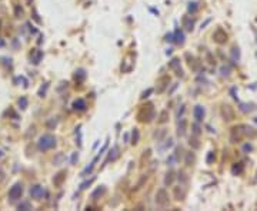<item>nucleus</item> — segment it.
I'll use <instances>...</instances> for the list:
<instances>
[{"label":"nucleus","mask_w":257,"mask_h":211,"mask_svg":"<svg viewBox=\"0 0 257 211\" xmlns=\"http://www.w3.org/2000/svg\"><path fill=\"white\" fill-rule=\"evenodd\" d=\"M19 106H20V108H26V107H27V99H26V97H21V99L19 100Z\"/></svg>","instance_id":"9d476101"},{"label":"nucleus","mask_w":257,"mask_h":211,"mask_svg":"<svg viewBox=\"0 0 257 211\" xmlns=\"http://www.w3.org/2000/svg\"><path fill=\"white\" fill-rule=\"evenodd\" d=\"M85 71L83 70H79V71H76V80H77V79H80V80H83V79H85Z\"/></svg>","instance_id":"f8f14e48"},{"label":"nucleus","mask_w":257,"mask_h":211,"mask_svg":"<svg viewBox=\"0 0 257 211\" xmlns=\"http://www.w3.org/2000/svg\"><path fill=\"white\" fill-rule=\"evenodd\" d=\"M93 180H94V178H91V180H89V181H86L85 184H82V187H80V188H82V190H85V188H86V187H87V185H90V183H91Z\"/></svg>","instance_id":"dca6fc26"},{"label":"nucleus","mask_w":257,"mask_h":211,"mask_svg":"<svg viewBox=\"0 0 257 211\" xmlns=\"http://www.w3.org/2000/svg\"><path fill=\"white\" fill-rule=\"evenodd\" d=\"M23 208H30V204L29 203H23L19 205V210H23Z\"/></svg>","instance_id":"4468645a"},{"label":"nucleus","mask_w":257,"mask_h":211,"mask_svg":"<svg viewBox=\"0 0 257 211\" xmlns=\"http://www.w3.org/2000/svg\"><path fill=\"white\" fill-rule=\"evenodd\" d=\"M137 140H139V131L134 130V133H133V143H137Z\"/></svg>","instance_id":"2eb2a0df"},{"label":"nucleus","mask_w":257,"mask_h":211,"mask_svg":"<svg viewBox=\"0 0 257 211\" xmlns=\"http://www.w3.org/2000/svg\"><path fill=\"white\" fill-rule=\"evenodd\" d=\"M76 160H77V154H73V157H71V163H76Z\"/></svg>","instance_id":"a211bd4d"},{"label":"nucleus","mask_w":257,"mask_h":211,"mask_svg":"<svg viewBox=\"0 0 257 211\" xmlns=\"http://www.w3.org/2000/svg\"><path fill=\"white\" fill-rule=\"evenodd\" d=\"M21 193H23V187H21V184H15V185L10 188V191H9V197H10L12 201H15V200H17V198H20Z\"/></svg>","instance_id":"f03ea898"},{"label":"nucleus","mask_w":257,"mask_h":211,"mask_svg":"<svg viewBox=\"0 0 257 211\" xmlns=\"http://www.w3.org/2000/svg\"><path fill=\"white\" fill-rule=\"evenodd\" d=\"M167 193L164 191V190H159L157 191V195H156V201L159 203V204H161V205H164L166 203H167Z\"/></svg>","instance_id":"20e7f679"},{"label":"nucleus","mask_w":257,"mask_h":211,"mask_svg":"<svg viewBox=\"0 0 257 211\" xmlns=\"http://www.w3.org/2000/svg\"><path fill=\"white\" fill-rule=\"evenodd\" d=\"M203 116H204V108H203L202 106H197V107L194 108V117L200 121V120L203 119Z\"/></svg>","instance_id":"423d86ee"},{"label":"nucleus","mask_w":257,"mask_h":211,"mask_svg":"<svg viewBox=\"0 0 257 211\" xmlns=\"http://www.w3.org/2000/svg\"><path fill=\"white\" fill-rule=\"evenodd\" d=\"M56 145V139L51 136V134H43L39 141H37V147H39V150H42V151H46V150H50Z\"/></svg>","instance_id":"f257e3e1"},{"label":"nucleus","mask_w":257,"mask_h":211,"mask_svg":"<svg viewBox=\"0 0 257 211\" xmlns=\"http://www.w3.org/2000/svg\"><path fill=\"white\" fill-rule=\"evenodd\" d=\"M30 195L33 198H43L46 195V190L42 185H34V187L30 188Z\"/></svg>","instance_id":"7ed1b4c3"},{"label":"nucleus","mask_w":257,"mask_h":211,"mask_svg":"<svg viewBox=\"0 0 257 211\" xmlns=\"http://www.w3.org/2000/svg\"><path fill=\"white\" fill-rule=\"evenodd\" d=\"M103 193H104V187H102V188H97L94 193L91 194V197H93V198H97V195H102Z\"/></svg>","instance_id":"9b49d317"},{"label":"nucleus","mask_w":257,"mask_h":211,"mask_svg":"<svg viewBox=\"0 0 257 211\" xmlns=\"http://www.w3.org/2000/svg\"><path fill=\"white\" fill-rule=\"evenodd\" d=\"M73 108L77 110V111H83V110H86V101L83 99H77V100L73 103Z\"/></svg>","instance_id":"39448f33"},{"label":"nucleus","mask_w":257,"mask_h":211,"mask_svg":"<svg viewBox=\"0 0 257 211\" xmlns=\"http://www.w3.org/2000/svg\"><path fill=\"white\" fill-rule=\"evenodd\" d=\"M184 125H186V121L181 120V125H179V130H177V134H179V136H183V134H184Z\"/></svg>","instance_id":"1a4fd4ad"},{"label":"nucleus","mask_w":257,"mask_h":211,"mask_svg":"<svg viewBox=\"0 0 257 211\" xmlns=\"http://www.w3.org/2000/svg\"><path fill=\"white\" fill-rule=\"evenodd\" d=\"M184 41V34L181 32H176V43L177 44H183Z\"/></svg>","instance_id":"6e6552de"},{"label":"nucleus","mask_w":257,"mask_h":211,"mask_svg":"<svg viewBox=\"0 0 257 211\" xmlns=\"http://www.w3.org/2000/svg\"><path fill=\"white\" fill-rule=\"evenodd\" d=\"M196 9H197V7H196V3H190L188 10H190V12H196Z\"/></svg>","instance_id":"f3484780"},{"label":"nucleus","mask_w":257,"mask_h":211,"mask_svg":"<svg viewBox=\"0 0 257 211\" xmlns=\"http://www.w3.org/2000/svg\"><path fill=\"white\" fill-rule=\"evenodd\" d=\"M171 181H173V173H169L167 174V177H166V184H171Z\"/></svg>","instance_id":"ddd939ff"},{"label":"nucleus","mask_w":257,"mask_h":211,"mask_svg":"<svg viewBox=\"0 0 257 211\" xmlns=\"http://www.w3.org/2000/svg\"><path fill=\"white\" fill-rule=\"evenodd\" d=\"M119 156V147L117 145H114L113 147V150H110V154H109V160H116Z\"/></svg>","instance_id":"0eeeda50"}]
</instances>
